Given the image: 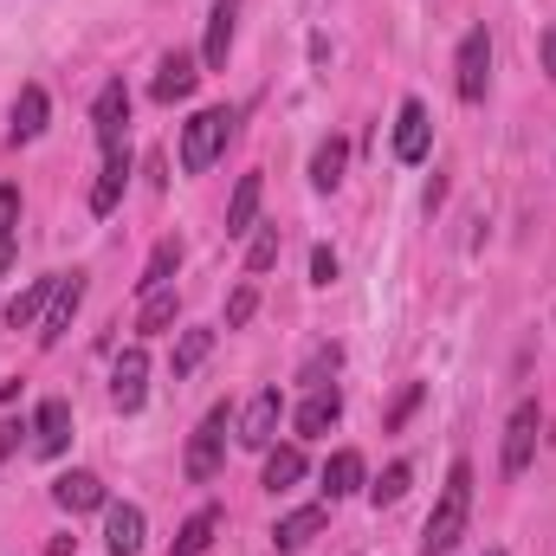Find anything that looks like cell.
Here are the masks:
<instances>
[{"mask_svg":"<svg viewBox=\"0 0 556 556\" xmlns=\"http://www.w3.org/2000/svg\"><path fill=\"white\" fill-rule=\"evenodd\" d=\"M466 518H472V466L453 459L446 466V485H440V505H433V518L420 531V556H446L466 538Z\"/></svg>","mask_w":556,"mask_h":556,"instance_id":"1","label":"cell"},{"mask_svg":"<svg viewBox=\"0 0 556 556\" xmlns=\"http://www.w3.org/2000/svg\"><path fill=\"white\" fill-rule=\"evenodd\" d=\"M233 111L227 104H214V111H194L188 124H181V168L188 175H201V168H214V155L227 149V137H233Z\"/></svg>","mask_w":556,"mask_h":556,"instance_id":"2","label":"cell"},{"mask_svg":"<svg viewBox=\"0 0 556 556\" xmlns=\"http://www.w3.org/2000/svg\"><path fill=\"white\" fill-rule=\"evenodd\" d=\"M227 433H233V415H227V402H220V408H207V415H201L194 440H188V459H181V472H188L194 485H214V479H220Z\"/></svg>","mask_w":556,"mask_h":556,"instance_id":"3","label":"cell"},{"mask_svg":"<svg viewBox=\"0 0 556 556\" xmlns=\"http://www.w3.org/2000/svg\"><path fill=\"white\" fill-rule=\"evenodd\" d=\"M485 85H492V39H485V26H472L453 59V91H459V104H485Z\"/></svg>","mask_w":556,"mask_h":556,"instance_id":"4","label":"cell"},{"mask_svg":"<svg viewBox=\"0 0 556 556\" xmlns=\"http://www.w3.org/2000/svg\"><path fill=\"white\" fill-rule=\"evenodd\" d=\"M538 427H544V408L538 402H518L511 420H505V479L531 472V453H538Z\"/></svg>","mask_w":556,"mask_h":556,"instance_id":"5","label":"cell"},{"mask_svg":"<svg viewBox=\"0 0 556 556\" xmlns=\"http://www.w3.org/2000/svg\"><path fill=\"white\" fill-rule=\"evenodd\" d=\"M278 420H285V395H278V389H260V395L247 402V415L233 420V433H240V446L266 453V446L278 440Z\"/></svg>","mask_w":556,"mask_h":556,"instance_id":"6","label":"cell"},{"mask_svg":"<svg viewBox=\"0 0 556 556\" xmlns=\"http://www.w3.org/2000/svg\"><path fill=\"white\" fill-rule=\"evenodd\" d=\"M78 304H85V273L59 278V291H52V304H46V317H39V350H59V343H65Z\"/></svg>","mask_w":556,"mask_h":556,"instance_id":"7","label":"cell"},{"mask_svg":"<svg viewBox=\"0 0 556 556\" xmlns=\"http://www.w3.org/2000/svg\"><path fill=\"white\" fill-rule=\"evenodd\" d=\"M427 149H433V117L420 98H408L395 111V162H427Z\"/></svg>","mask_w":556,"mask_h":556,"instance_id":"8","label":"cell"},{"mask_svg":"<svg viewBox=\"0 0 556 556\" xmlns=\"http://www.w3.org/2000/svg\"><path fill=\"white\" fill-rule=\"evenodd\" d=\"M91 124H98V142H104V149H124V130H130V91H124V78H111V85L98 91Z\"/></svg>","mask_w":556,"mask_h":556,"instance_id":"9","label":"cell"},{"mask_svg":"<svg viewBox=\"0 0 556 556\" xmlns=\"http://www.w3.org/2000/svg\"><path fill=\"white\" fill-rule=\"evenodd\" d=\"M142 395H149V356H142V343H130V350L117 356V376H111V402H117L124 415H137Z\"/></svg>","mask_w":556,"mask_h":556,"instance_id":"10","label":"cell"},{"mask_svg":"<svg viewBox=\"0 0 556 556\" xmlns=\"http://www.w3.org/2000/svg\"><path fill=\"white\" fill-rule=\"evenodd\" d=\"M72 446V408L52 395V402H39V415H33V453L39 459H59Z\"/></svg>","mask_w":556,"mask_h":556,"instance_id":"11","label":"cell"},{"mask_svg":"<svg viewBox=\"0 0 556 556\" xmlns=\"http://www.w3.org/2000/svg\"><path fill=\"white\" fill-rule=\"evenodd\" d=\"M124 188H130V142H124V149H104V175H98V188H91V214H98V220L117 214Z\"/></svg>","mask_w":556,"mask_h":556,"instance_id":"12","label":"cell"},{"mask_svg":"<svg viewBox=\"0 0 556 556\" xmlns=\"http://www.w3.org/2000/svg\"><path fill=\"white\" fill-rule=\"evenodd\" d=\"M194 85H201L194 59H188V52H168L162 72H155V85H149V98H155V104H181V98H194Z\"/></svg>","mask_w":556,"mask_h":556,"instance_id":"13","label":"cell"},{"mask_svg":"<svg viewBox=\"0 0 556 556\" xmlns=\"http://www.w3.org/2000/svg\"><path fill=\"white\" fill-rule=\"evenodd\" d=\"M233 20H240V0H220L207 13V46H201V65L207 72H227V52H233Z\"/></svg>","mask_w":556,"mask_h":556,"instance_id":"14","label":"cell"},{"mask_svg":"<svg viewBox=\"0 0 556 556\" xmlns=\"http://www.w3.org/2000/svg\"><path fill=\"white\" fill-rule=\"evenodd\" d=\"M52 498L78 518V511H98L104 505V479L98 472H65V479H52Z\"/></svg>","mask_w":556,"mask_h":556,"instance_id":"15","label":"cell"},{"mask_svg":"<svg viewBox=\"0 0 556 556\" xmlns=\"http://www.w3.org/2000/svg\"><path fill=\"white\" fill-rule=\"evenodd\" d=\"M324 525H330V511H324V505H304V511H291V518H278L273 544H278V551H304V544H311V538H317Z\"/></svg>","mask_w":556,"mask_h":556,"instance_id":"16","label":"cell"},{"mask_svg":"<svg viewBox=\"0 0 556 556\" xmlns=\"http://www.w3.org/2000/svg\"><path fill=\"white\" fill-rule=\"evenodd\" d=\"M104 544H111V556H137L142 551V511L137 505H111V518H104Z\"/></svg>","mask_w":556,"mask_h":556,"instance_id":"17","label":"cell"},{"mask_svg":"<svg viewBox=\"0 0 556 556\" xmlns=\"http://www.w3.org/2000/svg\"><path fill=\"white\" fill-rule=\"evenodd\" d=\"M260 175H240V188H233V201H227V240H240V233H253V220H260Z\"/></svg>","mask_w":556,"mask_h":556,"instance_id":"18","label":"cell"},{"mask_svg":"<svg viewBox=\"0 0 556 556\" xmlns=\"http://www.w3.org/2000/svg\"><path fill=\"white\" fill-rule=\"evenodd\" d=\"M214 531H220V511L214 505H201L181 531H175V544H168V556H207V544H214Z\"/></svg>","mask_w":556,"mask_h":556,"instance_id":"19","label":"cell"},{"mask_svg":"<svg viewBox=\"0 0 556 556\" xmlns=\"http://www.w3.org/2000/svg\"><path fill=\"white\" fill-rule=\"evenodd\" d=\"M59 278L65 273H52V278H33L13 304H7V324H39L46 317V304H52V291H59Z\"/></svg>","mask_w":556,"mask_h":556,"instance_id":"20","label":"cell"},{"mask_svg":"<svg viewBox=\"0 0 556 556\" xmlns=\"http://www.w3.org/2000/svg\"><path fill=\"white\" fill-rule=\"evenodd\" d=\"M175 317H181V298H175V285H162V291H149V298H142L137 330H142V337H162V330H175Z\"/></svg>","mask_w":556,"mask_h":556,"instance_id":"21","label":"cell"},{"mask_svg":"<svg viewBox=\"0 0 556 556\" xmlns=\"http://www.w3.org/2000/svg\"><path fill=\"white\" fill-rule=\"evenodd\" d=\"M46 111H52V104H46V85H26L20 104H13V142L39 137V130H46Z\"/></svg>","mask_w":556,"mask_h":556,"instance_id":"22","label":"cell"},{"mask_svg":"<svg viewBox=\"0 0 556 556\" xmlns=\"http://www.w3.org/2000/svg\"><path fill=\"white\" fill-rule=\"evenodd\" d=\"M337 415H343V395H337V389H311V402L298 408V433L311 440V433H324V427H337Z\"/></svg>","mask_w":556,"mask_h":556,"instance_id":"23","label":"cell"},{"mask_svg":"<svg viewBox=\"0 0 556 556\" xmlns=\"http://www.w3.org/2000/svg\"><path fill=\"white\" fill-rule=\"evenodd\" d=\"M356 485H363V453H350V446L330 453V466H324V492H330V498H350Z\"/></svg>","mask_w":556,"mask_h":556,"instance_id":"24","label":"cell"},{"mask_svg":"<svg viewBox=\"0 0 556 556\" xmlns=\"http://www.w3.org/2000/svg\"><path fill=\"white\" fill-rule=\"evenodd\" d=\"M175 266H181V240H162V247L149 253V266H142L137 291L149 298V291H162V285H175Z\"/></svg>","mask_w":556,"mask_h":556,"instance_id":"25","label":"cell"},{"mask_svg":"<svg viewBox=\"0 0 556 556\" xmlns=\"http://www.w3.org/2000/svg\"><path fill=\"white\" fill-rule=\"evenodd\" d=\"M304 479V453L298 446H266V492H291Z\"/></svg>","mask_w":556,"mask_h":556,"instance_id":"26","label":"cell"},{"mask_svg":"<svg viewBox=\"0 0 556 556\" xmlns=\"http://www.w3.org/2000/svg\"><path fill=\"white\" fill-rule=\"evenodd\" d=\"M343 162H350V142H317V155H311V181H317V188H337V181H343Z\"/></svg>","mask_w":556,"mask_h":556,"instance_id":"27","label":"cell"},{"mask_svg":"<svg viewBox=\"0 0 556 556\" xmlns=\"http://www.w3.org/2000/svg\"><path fill=\"white\" fill-rule=\"evenodd\" d=\"M207 350H214V330H181V343H175V376H194V369L207 363Z\"/></svg>","mask_w":556,"mask_h":556,"instance_id":"28","label":"cell"},{"mask_svg":"<svg viewBox=\"0 0 556 556\" xmlns=\"http://www.w3.org/2000/svg\"><path fill=\"white\" fill-rule=\"evenodd\" d=\"M408 479H415V472H408V466H402V459H395V466H389V472H382V479H376V485H369V498H376V505H395V498H402V492H408Z\"/></svg>","mask_w":556,"mask_h":556,"instance_id":"29","label":"cell"},{"mask_svg":"<svg viewBox=\"0 0 556 556\" xmlns=\"http://www.w3.org/2000/svg\"><path fill=\"white\" fill-rule=\"evenodd\" d=\"M278 247H285V240H278V227H266V233L247 247V273H273V266H278Z\"/></svg>","mask_w":556,"mask_h":556,"instance_id":"30","label":"cell"},{"mask_svg":"<svg viewBox=\"0 0 556 556\" xmlns=\"http://www.w3.org/2000/svg\"><path fill=\"white\" fill-rule=\"evenodd\" d=\"M253 304H260V291H253V285H240V291L227 298V330H240V324L253 317Z\"/></svg>","mask_w":556,"mask_h":556,"instance_id":"31","label":"cell"},{"mask_svg":"<svg viewBox=\"0 0 556 556\" xmlns=\"http://www.w3.org/2000/svg\"><path fill=\"white\" fill-rule=\"evenodd\" d=\"M337 273H343V266H337V253H330V247H317V253H311V285H330Z\"/></svg>","mask_w":556,"mask_h":556,"instance_id":"32","label":"cell"},{"mask_svg":"<svg viewBox=\"0 0 556 556\" xmlns=\"http://www.w3.org/2000/svg\"><path fill=\"white\" fill-rule=\"evenodd\" d=\"M20 220V188H0V233H13Z\"/></svg>","mask_w":556,"mask_h":556,"instance_id":"33","label":"cell"},{"mask_svg":"<svg viewBox=\"0 0 556 556\" xmlns=\"http://www.w3.org/2000/svg\"><path fill=\"white\" fill-rule=\"evenodd\" d=\"M415 402H420V389H408V395H402V402H395V415H389V427H402V420L415 415Z\"/></svg>","mask_w":556,"mask_h":556,"instance_id":"34","label":"cell"},{"mask_svg":"<svg viewBox=\"0 0 556 556\" xmlns=\"http://www.w3.org/2000/svg\"><path fill=\"white\" fill-rule=\"evenodd\" d=\"M13 446H20V427H13V420H0V459H7Z\"/></svg>","mask_w":556,"mask_h":556,"instance_id":"35","label":"cell"},{"mask_svg":"<svg viewBox=\"0 0 556 556\" xmlns=\"http://www.w3.org/2000/svg\"><path fill=\"white\" fill-rule=\"evenodd\" d=\"M544 72H551V85H556V26L544 33Z\"/></svg>","mask_w":556,"mask_h":556,"instance_id":"36","label":"cell"},{"mask_svg":"<svg viewBox=\"0 0 556 556\" xmlns=\"http://www.w3.org/2000/svg\"><path fill=\"white\" fill-rule=\"evenodd\" d=\"M7 266H13V233H0V278H7Z\"/></svg>","mask_w":556,"mask_h":556,"instance_id":"37","label":"cell"},{"mask_svg":"<svg viewBox=\"0 0 556 556\" xmlns=\"http://www.w3.org/2000/svg\"><path fill=\"white\" fill-rule=\"evenodd\" d=\"M485 556H505V551H485Z\"/></svg>","mask_w":556,"mask_h":556,"instance_id":"38","label":"cell"}]
</instances>
